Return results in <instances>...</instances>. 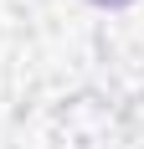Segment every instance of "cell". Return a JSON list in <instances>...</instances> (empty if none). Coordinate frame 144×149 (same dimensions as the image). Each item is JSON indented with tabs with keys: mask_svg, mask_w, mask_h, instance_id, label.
I'll return each instance as SVG.
<instances>
[{
	"mask_svg": "<svg viewBox=\"0 0 144 149\" xmlns=\"http://www.w3.org/2000/svg\"><path fill=\"white\" fill-rule=\"evenodd\" d=\"M93 5H134V0H93Z\"/></svg>",
	"mask_w": 144,
	"mask_h": 149,
	"instance_id": "1",
	"label": "cell"
}]
</instances>
